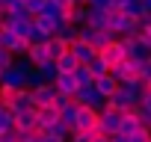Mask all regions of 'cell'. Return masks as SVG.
Segmentation results:
<instances>
[{
  "mask_svg": "<svg viewBox=\"0 0 151 142\" xmlns=\"http://www.w3.org/2000/svg\"><path fill=\"white\" fill-rule=\"evenodd\" d=\"M0 47L3 50H9L15 59H24L27 56V50H30V44L12 30V27H0Z\"/></svg>",
  "mask_w": 151,
  "mask_h": 142,
  "instance_id": "6da1fadb",
  "label": "cell"
},
{
  "mask_svg": "<svg viewBox=\"0 0 151 142\" xmlns=\"http://www.w3.org/2000/svg\"><path fill=\"white\" fill-rule=\"evenodd\" d=\"M74 101H77L80 107H86V110H92V113H98V115L107 110V98H101V95L95 92V86H83V89H77Z\"/></svg>",
  "mask_w": 151,
  "mask_h": 142,
  "instance_id": "7a4b0ae2",
  "label": "cell"
},
{
  "mask_svg": "<svg viewBox=\"0 0 151 142\" xmlns=\"http://www.w3.org/2000/svg\"><path fill=\"white\" fill-rule=\"evenodd\" d=\"M136 107H139V101H136V98H130L122 86H119V92H116L113 98H107V110H116V113H122V115L133 113Z\"/></svg>",
  "mask_w": 151,
  "mask_h": 142,
  "instance_id": "3957f363",
  "label": "cell"
},
{
  "mask_svg": "<svg viewBox=\"0 0 151 142\" xmlns=\"http://www.w3.org/2000/svg\"><path fill=\"white\" fill-rule=\"evenodd\" d=\"M24 80H27V74L12 62V68L0 74V89H6V92H21V89H24Z\"/></svg>",
  "mask_w": 151,
  "mask_h": 142,
  "instance_id": "277c9868",
  "label": "cell"
},
{
  "mask_svg": "<svg viewBox=\"0 0 151 142\" xmlns=\"http://www.w3.org/2000/svg\"><path fill=\"white\" fill-rule=\"evenodd\" d=\"M122 130V113H116V110H104L101 115H98V133H104V136H116Z\"/></svg>",
  "mask_w": 151,
  "mask_h": 142,
  "instance_id": "5b68a950",
  "label": "cell"
},
{
  "mask_svg": "<svg viewBox=\"0 0 151 142\" xmlns=\"http://www.w3.org/2000/svg\"><path fill=\"white\" fill-rule=\"evenodd\" d=\"M77 130H83V133H98V113L80 107L77 121H74V130H71V133H77Z\"/></svg>",
  "mask_w": 151,
  "mask_h": 142,
  "instance_id": "8992f818",
  "label": "cell"
},
{
  "mask_svg": "<svg viewBox=\"0 0 151 142\" xmlns=\"http://www.w3.org/2000/svg\"><path fill=\"white\" fill-rule=\"evenodd\" d=\"M9 110L18 115V113H30V110H36V101H33V92L30 89H21V92H15L12 95V101H9Z\"/></svg>",
  "mask_w": 151,
  "mask_h": 142,
  "instance_id": "52a82bcc",
  "label": "cell"
},
{
  "mask_svg": "<svg viewBox=\"0 0 151 142\" xmlns=\"http://www.w3.org/2000/svg\"><path fill=\"white\" fill-rule=\"evenodd\" d=\"M101 59H104L110 68H116L119 62H124L127 56H124V47H122V42H119V39H116V42H110V44L101 50Z\"/></svg>",
  "mask_w": 151,
  "mask_h": 142,
  "instance_id": "ba28073f",
  "label": "cell"
},
{
  "mask_svg": "<svg viewBox=\"0 0 151 142\" xmlns=\"http://www.w3.org/2000/svg\"><path fill=\"white\" fill-rule=\"evenodd\" d=\"M53 98H56V86H53V83H45V86L33 89V101H36V110H42V107H53Z\"/></svg>",
  "mask_w": 151,
  "mask_h": 142,
  "instance_id": "9c48e42d",
  "label": "cell"
},
{
  "mask_svg": "<svg viewBox=\"0 0 151 142\" xmlns=\"http://www.w3.org/2000/svg\"><path fill=\"white\" fill-rule=\"evenodd\" d=\"M33 24H36V30H39L45 39H53L62 21H59V18H50V15H39V18H33Z\"/></svg>",
  "mask_w": 151,
  "mask_h": 142,
  "instance_id": "30bf717a",
  "label": "cell"
},
{
  "mask_svg": "<svg viewBox=\"0 0 151 142\" xmlns=\"http://www.w3.org/2000/svg\"><path fill=\"white\" fill-rule=\"evenodd\" d=\"M110 74L119 80V86H122V83H130V80H136V65H133L130 59H124V62H119L116 68H110Z\"/></svg>",
  "mask_w": 151,
  "mask_h": 142,
  "instance_id": "8fae6325",
  "label": "cell"
},
{
  "mask_svg": "<svg viewBox=\"0 0 151 142\" xmlns=\"http://www.w3.org/2000/svg\"><path fill=\"white\" fill-rule=\"evenodd\" d=\"M95 92H98L101 98H113V95L119 92V80H116L113 74H104V77H95Z\"/></svg>",
  "mask_w": 151,
  "mask_h": 142,
  "instance_id": "7c38bea8",
  "label": "cell"
},
{
  "mask_svg": "<svg viewBox=\"0 0 151 142\" xmlns=\"http://www.w3.org/2000/svg\"><path fill=\"white\" fill-rule=\"evenodd\" d=\"M56 95H65V98H74V95H77V80H74V74H59L56 77Z\"/></svg>",
  "mask_w": 151,
  "mask_h": 142,
  "instance_id": "4fadbf2b",
  "label": "cell"
},
{
  "mask_svg": "<svg viewBox=\"0 0 151 142\" xmlns=\"http://www.w3.org/2000/svg\"><path fill=\"white\" fill-rule=\"evenodd\" d=\"M139 130H148L142 121H139V115L136 113H127V115H122V136H133V133H139Z\"/></svg>",
  "mask_w": 151,
  "mask_h": 142,
  "instance_id": "5bb4252c",
  "label": "cell"
},
{
  "mask_svg": "<svg viewBox=\"0 0 151 142\" xmlns=\"http://www.w3.org/2000/svg\"><path fill=\"white\" fill-rule=\"evenodd\" d=\"M68 53H71L74 59H77L80 65H89V62L95 59V50H92L89 44H83V42H74V44L68 47Z\"/></svg>",
  "mask_w": 151,
  "mask_h": 142,
  "instance_id": "9a60e30c",
  "label": "cell"
},
{
  "mask_svg": "<svg viewBox=\"0 0 151 142\" xmlns=\"http://www.w3.org/2000/svg\"><path fill=\"white\" fill-rule=\"evenodd\" d=\"M56 39H59V42H65V44L71 47L74 42L80 39V27H74L71 21H62V24H59V30H56Z\"/></svg>",
  "mask_w": 151,
  "mask_h": 142,
  "instance_id": "2e32d148",
  "label": "cell"
},
{
  "mask_svg": "<svg viewBox=\"0 0 151 142\" xmlns=\"http://www.w3.org/2000/svg\"><path fill=\"white\" fill-rule=\"evenodd\" d=\"M36 118H39V133H45L50 124L59 121V113H56L53 107H42V110H36Z\"/></svg>",
  "mask_w": 151,
  "mask_h": 142,
  "instance_id": "e0dca14e",
  "label": "cell"
},
{
  "mask_svg": "<svg viewBox=\"0 0 151 142\" xmlns=\"http://www.w3.org/2000/svg\"><path fill=\"white\" fill-rule=\"evenodd\" d=\"M15 130H33V133H39L36 110H30V113H18V115H15Z\"/></svg>",
  "mask_w": 151,
  "mask_h": 142,
  "instance_id": "ac0fdd59",
  "label": "cell"
},
{
  "mask_svg": "<svg viewBox=\"0 0 151 142\" xmlns=\"http://www.w3.org/2000/svg\"><path fill=\"white\" fill-rule=\"evenodd\" d=\"M45 44H47V59H50V62H59V59L68 53V44H65V42H59L56 36H53V39H47Z\"/></svg>",
  "mask_w": 151,
  "mask_h": 142,
  "instance_id": "d6986e66",
  "label": "cell"
},
{
  "mask_svg": "<svg viewBox=\"0 0 151 142\" xmlns=\"http://www.w3.org/2000/svg\"><path fill=\"white\" fill-rule=\"evenodd\" d=\"M27 59H30V65H33V68H39V65L50 62V59H47V44H30Z\"/></svg>",
  "mask_w": 151,
  "mask_h": 142,
  "instance_id": "ffe728a7",
  "label": "cell"
},
{
  "mask_svg": "<svg viewBox=\"0 0 151 142\" xmlns=\"http://www.w3.org/2000/svg\"><path fill=\"white\" fill-rule=\"evenodd\" d=\"M86 18H89V6L86 3H80V6H74L68 15H65V21H71L74 27H86Z\"/></svg>",
  "mask_w": 151,
  "mask_h": 142,
  "instance_id": "44dd1931",
  "label": "cell"
},
{
  "mask_svg": "<svg viewBox=\"0 0 151 142\" xmlns=\"http://www.w3.org/2000/svg\"><path fill=\"white\" fill-rule=\"evenodd\" d=\"M77 113H80V104H77V101H71V104H68V107H65V110L59 113V121H62L65 127H71V130H74V121H77Z\"/></svg>",
  "mask_w": 151,
  "mask_h": 142,
  "instance_id": "7402d4cb",
  "label": "cell"
},
{
  "mask_svg": "<svg viewBox=\"0 0 151 142\" xmlns=\"http://www.w3.org/2000/svg\"><path fill=\"white\" fill-rule=\"evenodd\" d=\"M107 15H110V12H101V9H89L86 27H92V30H107Z\"/></svg>",
  "mask_w": 151,
  "mask_h": 142,
  "instance_id": "603a6c76",
  "label": "cell"
},
{
  "mask_svg": "<svg viewBox=\"0 0 151 142\" xmlns=\"http://www.w3.org/2000/svg\"><path fill=\"white\" fill-rule=\"evenodd\" d=\"M122 12L130 18V21H145V9H142V0H133V3H124Z\"/></svg>",
  "mask_w": 151,
  "mask_h": 142,
  "instance_id": "cb8c5ba5",
  "label": "cell"
},
{
  "mask_svg": "<svg viewBox=\"0 0 151 142\" xmlns=\"http://www.w3.org/2000/svg\"><path fill=\"white\" fill-rule=\"evenodd\" d=\"M74 80H77V86H95V74L89 71V65H77V71H74Z\"/></svg>",
  "mask_w": 151,
  "mask_h": 142,
  "instance_id": "d4e9b609",
  "label": "cell"
},
{
  "mask_svg": "<svg viewBox=\"0 0 151 142\" xmlns=\"http://www.w3.org/2000/svg\"><path fill=\"white\" fill-rule=\"evenodd\" d=\"M36 71H39V77H42L45 83H56V77H59V68H56V62H45V65H39Z\"/></svg>",
  "mask_w": 151,
  "mask_h": 142,
  "instance_id": "484cf974",
  "label": "cell"
},
{
  "mask_svg": "<svg viewBox=\"0 0 151 142\" xmlns=\"http://www.w3.org/2000/svg\"><path fill=\"white\" fill-rule=\"evenodd\" d=\"M45 133H47V136H53V139H59V142H68V139H71V127H65L62 121L50 124V127H47Z\"/></svg>",
  "mask_w": 151,
  "mask_h": 142,
  "instance_id": "4316f807",
  "label": "cell"
},
{
  "mask_svg": "<svg viewBox=\"0 0 151 142\" xmlns=\"http://www.w3.org/2000/svg\"><path fill=\"white\" fill-rule=\"evenodd\" d=\"M77 65H80V62L74 59L71 53H65V56H62V59L56 62V68H59V74H74V71H77Z\"/></svg>",
  "mask_w": 151,
  "mask_h": 142,
  "instance_id": "83f0119b",
  "label": "cell"
},
{
  "mask_svg": "<svg viewBox=\"0 0 151 142\" xmlns=\"http://www.w3.org/2000/svg\"><path fill=\"white\" fill-rule=\"evenodd\" d=\"M6 130H15V113L9 107L0 110V133H6Z\"/></svg>",
  "mask_w": 151,
  "mask_h": 142,
  "instance_id": "f1b7e54d",
  "label": "cell"
},
{
  "mask_svg": "<svg viewBox=\"0 0 151 142\" xmlns=\"http://www.w3.org/2000/svg\"><path fill=\"white\" fill-rule=\"evenodd\" d=\"M89 71H92L95 77H104V74H110V65L101 59V53H95V59L89 62Z\"/></svg>",
  "mask_w": 151,
  "mask_h": 142,
  "instance_id": "f546056e",
  "label": "cell"
},
{
  "mask_svg": "<svg viewBox=\"0 0 151 142\" xmlns=\"http://www.w3.org/2000/svg\"><path fill=\"white\" fill-rule=\"evenodd\" d=\"M122 89L130 95V98H136V101H142V95H145V86L139 83V80H130V83H122Z\"/></svg>",
  "mask_w": 151,
  "mask_h": 142,
  "instance_id": "4dcf8cb0",
  "label": "cell"
},
{
  "mask_svg": "<svg viewBox=\"0 0 151 142\" xmlns=\"http://www.w3.org/2000/svg\"><path fill=\"white\" fill-rule=\"evenodd\" d=\"M45 6H47V0H27V3H24V9H27L33 18L45 15Z\"/></svg>",
  "mask_w": 151,
  "mask_h": 142,
  "instance_id": "1f68e13d",
  "label": "cell"
},
{
  "mask_svg": "<svg viewBox=\"0 0 151 142\" xmlns=\"http://www.w3.org/2000/svg\"><path fill=\"white\" fill-rule=\"evenodd\" d=\"M12 62H15V56H12L9 50L0 47V74H3V71H9V68H12Z\"/></svg>",
  "mask_w": 151,
  "mask_h": 142,
  "instance_id": "d6a6232c",
  "label": "cell"
},
{
  "mask_svg": "<svg viewBox=\"0 0 151 142\" xmlns=\"http://www.w3.org/2000/svg\"><path fill=\"white\" fill-rule=\"evenodd\" d=\"M92 139H95V133H83V130H77V133H71L68 142H92Z\"/></svg>",
  "mask_w": 151,
  "mask_h": 142,
  "instance_id": "836d02e7",
  "label": "cell"
},
{
  "mask_svg": "<svg viewBox=\"0 0 151 142\" xmlns=\"http://www.w3.org/2000/svg\"><path fill=\"white\" fill-rule=\"evenodd\" d=\"M0 142H21V139H18V130H6V133H0Z\"/></svg>",
  "mask_w": 151,
  "mask_h": 142,
  "instance_id": "e575fe53",
  "label": "cell"
},
{
  "mask_svg": "<svg viewBox=\"0 0 151 142\" xmlns=\"http://www.w3.org/2000/svg\"><path fill=\"white\" fill-rule=\"evenodd\" d=\"M139 107H142L145 113H151V89H148V92L142 95V101H139Z\"/></svg>",
  "mask_w": 151,
  "mask_h": 142,
  "instance_id": "d590c367",
  "label": "cell"
},
{
  "mask_svg": "<svg viewBox=\"0 0 151 142\" xmlns=\"http://www.w3.org/2000/svg\"><path fill=\"white\" fill-rule=\"evenodd\" d=\"M53 3H56V6H59V9L65 12V15H68V12L74 9V3H71V0H53Z\"/></svg>",
  "mask_w": 151,
  "mask_h": 142,
  "instance_id": "8d00e7d4",
  "label": "cell"
},
{
  "mask_svg": "<svg viewBox=\"0 0 151 142\" xmlns=\"http://www.w3.org/2000/svg\"><path fill=\"white\" fill-rule=\"evenodd\" d=\"M142 9H145V21H151V0H142Z\"/></svg>",
  "mask_w": 151,
  "mask_h": 142,
  "instance_id": "74e56055",
  "label": "cell"
},
{
  "mask_svg": "<svg viewBox=\"0 0 151 142\" xmlns=\"http://www.w3.org/2000/svg\"><path fill=\"white\" fill-rule=\"evenodd\" d=\"M18 3H21V0H3V6H6V9H15Z\"/></svg>",
  "mask_w": 151,
  "mask_h": 142,
  "instance_id": "f35d334b",
  "label": "cell"
},
{
  "mask_svg": "<svg viewBox=\"0 0 151 142\" xmlns=\"http://www.w3.org/2000/svg\"><path fill=\"white\" fill-rule=\"evenodd\" d=\"M92 142H110V136H104V133H95V139Z\"/></svg>",
  "mask_w": 151,
  "mask_h": 142,
  "instance_id": "ab89813d",
  "label": "cell"
},
{
  "mask_svg": "<svg viewBox=\"0 0 151 142\" xmlns=\"http://www.w3.org/2000/svg\"><path fill=\"white\" fill-rule=\"evenodd\" d=\"M42 142H59V139H53V136H47V133H42Z\"/></svg>",
  "mask_w": 151,
  "mask_h": 142,
  "instance_id": "60d3db41",
  "label": "cell"
},
{
  "mask_svg": "<svg viewBox=\"0 0 151 142\" xmlns=\"http://www.w3.org/2000/svg\"><path fill=\"white\" fill-rule=\"evenodd\" d=\"M27 142H42V133H36L33 139H27Z\"/></svg>",
  "mask_w": 151,
  "mask_h": 142,
  "instance_id": "b9f144b4",
  "label": "cell"
},
{
  "mask_svg": "<svg viewBox=\"0 0 151 142\" xmlns=\"http://www.w3.org/2000/svg\"><path fill=\"white\" fill-rule=\"evenodd\" d=\"M0 12H6V6H3V0H0Z\"/></svg>",
  "mask_w": 151,
  "mask_h": 142,
  "instance_id": "7bdbcfd3",
  "label": "cell"
},
{
  "mask_svg": "<svg viewBox=\"0 0 151 142\" xmlns=\"http://www.w3.org/2000/svg\"><path fill=\"white\" fill-rule=\"evenodd\" d=\"M3 107H6V104H3V98H0V110H3Z\"/></svg>",
  "mask_w": 151,
  "mask_h": 142,
  "instance_id": "ee69618b",
  "label": "cell"
},
{
  "mask_svg": "<svg viewBox=\"0 0 151 142\" xmlns=\"http://www.w3.org/2000/svg\"><path fill=\"white\" fill-rule=\"evenodd\" d=\"M124 3H133V0H124Z\"/></svg>",
  "mask_w": 151,
  "mask_h": 142,
  "instance_id": "f6af8a7d",
  "label": "cell"
},
{
  "mask_svg": "<svg viewBox=\"0 0 151 142\" xmlns=\"http://www.w3.org/2000/svg\"><path fill=\"white\" fill-rule=\"evenodd\" d=\"M148 142H151V139H148Z\"/></svg>",
  "mask_w": 151,
  "mask_h": 142,
  "instance_id": "bcb514c9",
  "label": "cell"
}]
</instances>
